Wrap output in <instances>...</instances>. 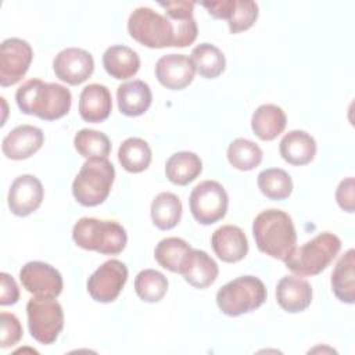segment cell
<instances>
[{"label": "cell", "instance_id": "21", "mask_svg": "<svg viewBox=\"0 0 355 355\" xmlns=\"http://www.w3.org/2000/svg\"><path fill=\"white\" fill-rule=\"evenodd\" d=\"M112 111V98L107 86L90 83L79 96V115L83 121L98 123L105 121Z\"/></svg>", "mask_w": 355, "mask_h": 355}, {"label": "cell", "instance_id": "31", "mask_svg": "<svg viewBox=\"0 0 355 355\" xmlns=\"http://www.w3.org/2000/svg\"><path fill=\"white\" fill-rule=\"evenodd\" d=\"M190 250L191 247L186 240L180 237H166L157 244L154 250V257L164 269L179 273L183 261Z\"/></svg>", "mask_w": 355, "mask_h": 355}, {"label": "cell", "instance_id": "29", "mask_svg": "<svg viewBox=\"0 0 355 355\" xmlns=\"http://www.w3.org/2000/svg\"><path fill=\"white\" fill-rule=\"evenodd\" d=\"M190 60L196 72L205 79L218 78L226 67V58L220 49L211 43H201L191 50Z\"/></svg>", "mask_w": 355, "mask_h": 355}, {"label": "cell", "instance_id": "32", "mask_svg": "<svg viewBox=\"0 0 355 355\" xmlns=\"http://www.w3.org/2000/svg\"><path fill=\"white\" fill-rule=\"evenodd\" d=\"M257 183L261 193L275 201L288 198L293 191L291 176L280 168L263 169L258 175Z\"/></svg>", "mask_w": 355, "mask_h": 355}, {"label": "cell", "instance_id": "34", "mask_svg": "<svg viewBox=\"0 0 355 355\" xmlns=\"http://www.w3.org/2000/svg\"><path fill=\"white\" fill-rule=\"evenodd\" d=\"M262 150L259 146L248 139L239 137L227 147V161L239 171H251L262 161Z\"/></svg>", "mask_w": 355, "mask_h": 355}, {"label": "cell", "instance_id": "9", "mask_svg": "<svg viewBox=\"0 0 355 355\" xmlns=\"http://www.w3.org/2000/svg\"><path fill=\"white\" fill-rule=\"evenodd\" d=\"M189 205L193 218L198 223L212 225L226 215L229 197L220 183L204 180L191 190Z\"/></svg>", "mask_w": 355, "mask_h": 355}, {"label": "cell", "instance_id": "8", "mask_svg": "<svg viewBox=\"0 0 355 355\" xmlns=\"http://www.w3.org/2000/svg\"><path fill=\"white\" fill-rule=\"evenodd\" d=\"M31 336L40 344H53L64 327V311L55 298L33 297L26 304Z\"/></svg>", "mask_w": 355, "mask_h": 355}, {"label": "cell", "instance_id": "33", "mask_svg": "<svg viewBox=\"0 0 355 355\" xmlns=\"http://www.w3.org/2000/svg\"><path fill=\"white\" fill-rule=\"evenodd\" d=\"M135 291L144 302H158L168 291V279L155 269H144L135 277Z\"/></svg>", "mask_w": 355, "mask_h": 355}, {"label": "cell", "instance_id": "22", "mask_svg": "<svg viewBox=\"0 0 355 355\" xmlns=\"http://www.w3.org/2000/svg\"><path fill=\"white\" fill-rule=\"evenodd\" d=\"M116 100L118 108L123 115L139 116L150 108L153 93L146 82L135 79L118 86Z\"/></svg>", "mask_w": 355, "mask_h": 355}, {"label": "cell", "instance_id": "39", "mask_svg": "<svg viewBox=\"0 0 355 355\" xmlns=\"http://www.w3.org/2000/svg\"><path fill=\"white\" fill-rule=\"evenodd\" d=\"M19 300V290L8 273H0V305H12Z\"/></svg>", "mask_w": 355, "mask_h": 355}, {"label": "cell", "instance_id": "37", "mask_svg": "<svg viewBox=\"0 0 355 355\" xmlns=\"http://www.w3.org/2000/svg\"><path fill=\"white\" fill-rule=\"evenodd\" d=\"M0 326H1V334H0V347L8 348L19 343L22 337V326L19 319L14 313L1 312L0 313Z\"/></svg>", "mask_w": 355, "mask_h": 355}, {"label": "cell", "instance_id": "2", "mask_svg": "<svg viewBox=\"0 0 355 355\" xmlns=\"http://www.w3.org/2000/svg\"><path fill=\"white\" fill-rule=\"evenodd\" d=\"M252 236L258 250L275 259L284 261L297 244L291 216L282 209H265L252 222Z\"/></svg>", "mask_w": 355, "mask_h": 355}, {"label": "cell", "instance_id": "3", "mask_svg": "<svg viewBox=\"0 0 355 355\" xmlns=\"http://www.w3.org/2000/svg\"><path fill=\"white\" fill-rule=\"evenodd\" d=\"M72 239L78 247L104 255H118L128 243L126 230L121 223L97 218H80L73 225Z\"/></svg>", "mask_w": 355, "mask_h": 355}, {"label": "cell", "instance_id": "38", "mask_svg": "<svg viewBox=\"0 0 355 355\" xmlns=\"http://www.w3.org/2000/svg\"><path fill=\"white\" fill-rule=\"evenodd\" d=\"M336 200L341 209L347 212L355 211V194H354V178H347L340 182L336 190Z\"/></svg>", "mask_w": 355, "mask_h": 355}, {"label": "cell", "instance_id": "6", "mask_svg": "<svg viewBox=\"0 0 355 355\" xmlns=\"http://www.w3.org/2000/svg\"><path fill=\"white\" fill-rule=\"evenodd\" d=\"M266 287L263 282L255 276H240L216 293V304L222 313L227 316H240L255 311L266 301Z\"/></svg>", "mask_w": 355, "mask_h": 355}, {"label": "cell", "instance_id": "25", "mask_svg": "<svg viewBox=\"0 0 355 355\" xmlns=\"http://www.w3.org/2000/svg\"><path fill=\"white\" fill-rule=\"evenodd\" d=\"M286 125V112L276 104H262L251 116V129L254 135L263 141L275 140L283 133Z\"/></svg>", "mask_w": 355, "mask_h": 355}, {"label": "cell", "instance_id": "5", "mask_svg": "<svg viewBox=\"0 0 355 355\" xmlns=\"http://www.w3.org/2000/svg\"><path fill=\"white\" fill-rule=\"evenodd\" d=\"M115 168L107 158H87L72 182V194L83 207L103 204L112 187Z\"/></svg>", "mask_w": 355, "mask_h": 355}, {"label": "cell", "instance_id": "23", "mask_svg": "<svg viewBox=\"0 0 355 355\" xmlns=\"http://www.w3.org/2000/svg\"><path fill=\"white\" fill-rule=\"evenodd\" d=\"M282 158L291 165H306L316 155V141L305 130H290L280 140Z\"/></svg>", "mask_w": 355, "mask_h": 355}, {"label": "cell", "instance_id": "26", "mask_svg": "<svg viewBox=\"0 0 355 355\" xmlns=\"http://www.w3.org/2000/svg\"><path fill=\"white\" fill-rule=\"evenodd\" d=\"M331 290L345 304L355 301V251L349 248L337 261L331 273Z\"/></svg>", "mask_w": 355, "mask_h": 355}, {"label": "cell", "instance_id": "19", "mask_svg": "<svg viewBox=\"0 0 355 355\" xmlns=\"http://www.w3.org/2000/svg\"><path fill=\"white\" fill-rule=\"evenodd\" d=\"M183 279L196 288H207L215 283L219 269L216 262L202 250L191 248L179 272Z\"/></svg>", "mask_w": 355, "mask_h": 355}, {"label": "cell", "instance_id": "1", "mask_svg": "<svg viewBox=\"0 0 355 355\" xmlns=\"http://www.w3.org/2000/svg\"><path fill=\"white\" fill-rule=\"evenodd\" d=\"M15 101L24 114L35 115L43 121H55L69 112L72 94L60 83L29 79L17 89Z\"/></svg>", "mask_w": 355, "mask_h": 355}, {"label": "cell", "instance_id": "20", "mask_svg": "<svg viewBox=\"0 0 355 355\" xmlns=\"http://www.w3.org/2000/svg\"><path fill=\"white\" fill-rule=\"evenodd\" d=\"M276 301L286 312H302L312 302V287L301 276H284L276 286Z\"/></svg>", "mask_w": 355, "mask_h": 355}, {"label": "cell", "instance_id": "18", "mask_svg": "<svg viewBox=\"0 0 355 355\" xmlns=\"http://www.w3.org/2000/svg\"><path fill=\"white\" fill-rule=\"evenodd\" d=\"M211 245L219 259L227 263L241 261L248 252V240L244 232L234 225H223L212 233Z\"/></svg>", "mask_w": 355, "mask_h": 355}, {"label": "cell", "instance_id": "4", "mask_svg": "<svg viewBox=\"0 0 355 355\" xmlns=\"http://www.w3.org/2000/svg\"><path fill=\"white\" fill-rule=\"evenodd\" d=\"M340 248L341 240L330 232H323L304 245L295 247L283 262L297 276H315L331 263Z\"/></svg>", "mask_w": 355, "mask_h": 355}, {"label": "cell", "instance_id": "35", "mask_svg": "<svg viewBox=\"0 0 355 355\" xmlns=\"http://www.w3.org/2000/svg\"><path fill=\"white\" fill-rule=\"evenodd\" d=\"M73 146L85 158H107L111 153L108 136L94 129H80L73 137Z\"/></svg>", "mask_w": 355, "mask_h": 355}, {"label": "cell", "instance_id": "14", "mask_svg": "<svg viewBox=\"0 0 355 355\" xmlns=\"http://www.w3.org/2000/svg\"><path fill=\"white\" fill-rule=\"evenodd\" d=\"M44 197L42 182L33 175H19L8 190V208L17 216H28L35 212Z\"/></svg>", "mask_w": 355, "mask_h": 355}, {"label": "cell", "instance_id": "11", "mask_svg": "<svg viewBox=\"0 0 355 355\" xmlns=\"http://www.w3.org/2000/svg\"><path fill=\"white\" fill-rule=\"evenodd\" d=\"M33 58L31 44L19 37H10L0 46V85L3 87L18 83L29 69Z\"/></svg>", "mask_w": 355, "mask_h": 355}, {"label": "cell", "instance_id": "36", "mask_svg": "<svg viewBox=\"0 0 355 355\" xmlns=\"http://www.w3.org/2000/svg\"><path fill=\"white\" fill-rule=\"evenodd\" d=\"M259 14L258 4L252 0H234L233 11L227 19L230 33H240L250 29Z\"/></svg>", "mask_w": 355, "mask_h": 355}, {"label": "cell", "instance_id": "40", "mask_svg": "<svg viewBox=\"0 0 355 355\" xmlns=\"http://www.w3.org/2000/svg\"><path fill=\"white\" fill-rule=\"evenodd\" d=\"M204 8L209 12L216 19H229L233 7H234V0H219V1H204L201 3Z\"/></svg>", "mask_w": 355, "mask_h": 355}, {"label": "cell", "instance_id": "24", "mask_svg": "<svg viewBox=\"0 0 355 355\" xmlns=\"http://www.w3.org/2000/svg\"><path fill=\"white\" fill-rule=\"evenodd\" d=\"M103 67L114 79L125 80L137 73L140 68V57L133 49L115 44L104 51Z\"/></svg>", "mask_w": 355, "mask_h": 355}, {"label": "cell", "instance_id": "17", "mask_svg": "<svg viewBox=\"0 0 355 355\" xmlns=\"http://www.w3.org/2000/svg\"><path fill=\"white\" fill-rule=\"evenodd\" d=\"M165 15L171 19L175 32V47L190 46L198 33L197 22L193 17V1H166L159 3Z\"/></svg>", "mask_w": 355, "mask_h": 355}, {"label": "cell", "instance_id": "28", "mask_svg": "<svg viewBox=\"0 0 355 355\" xmlns=\"http://www.w3.org/2000/svg\"><path fill=\"white\" fill-rule=\"evenodd\" d=\"M182 211L183 207L179 197L169 191H162L157 194L150 208L151 220L154 226L159 230L173 229L182 218Z\"/></svg>", "mask_w": 355, "mask_h": 355}, {"label": "cell", "instance_id": "15", "mask_svg": "<svg viewBox=\"0 0 355 355\" xmlns=\"http://www.w3.org/2000/svg\"><path fill=\"white\" fill-rule=\"evenodd\" d=\"M196 68L190 57L184 54L162 55L155 64V78L158 82L171 90H182L194 79Z\"/></svg>", "mask_w": 355, "mask_h": 355}, {"label": "cell", "instance_id": "30", "mask_svg": "<svg viewBox=\"0 0 355 355\" xmlns=\"http://www.w3.org/2000/svg\"><path fill=\"white\" fill-rule=\"evenodd\" d=\"M118 161L130 173L146 171L151 162V148L140 137H129L122 141L118 150Z\"/></svg>", "mask_w": 355, "mask_h": 355}, {"label": "cell", "instance_id": "7", "mask_svg": "<svg viewBox=\"0 0 355 355\" xmlns=\"http://www.w3.org/2000/svg\"><path fill=\"white\" fill-rule=\"evenodd\" d=\"M128 32L137 43L150 49L175 47L171 19L150 7H137L128 19Z\"/></svg>", "mask_w": 355, "mask_h": 355}, {"label": "cell", "instance_id": "16", "mask_svg": "<svg viewBox=\"0 0 355 355\" xmlns=\"http://www.w3.org/2000/svg\"><path fill=\"white\" fill-rule=\"evenodd\" d=\"M44 141L42 129L32 125H19L6 135L1 143L3 154L14 161L32 157L40 150Z\"/></svg>", "mask_w": 355, "mask_h": 355}, {"label": "cell", "instance_id": "27", "mask_svg": "<svg viewBox=\"0 0 355 355\" xmlns=\"http://www.w3.org/2000/svg\"><path fill=\"white\" fill-rule=\"evenodd\" d=\"M202 172V161L196 153L179 151L172 154L165 164L168 180L178 186H186L196 180Z\"/></svg>", "mask_w": 355, "mask_h": 355}, {"label": "cell", "instance_id": "10", "mask_svg": "<svg viewBox=\"0 0 355 355\" xmlns=\"http://www.w3.org/2000/svg\"><path fill=\"white\" fill-rule=\"evenodd\" d=\"M128 280V268L119 259H108L87 279L86 287L97 302H112L121 294Z\"/></svg>", "mask_w": 355, "mask_h": 355}, {"label": "cell", "instance_id": "12", "mask_svg": "<svg viewBox=\"0 0 355 355\" xmlns=\"http://www.w3.org/2000/svg\"><path fill=\"white\" fill-rule=\"evenodd\" d=\"M22 287L35 297L57 298L62 291V276L51 265L40 261L25 263L19 270Z\"/></svg>", "mask_w": 355, "mask_h": 355}, {"label": "cell", "instance_id": "13", "mask_svg": "<svg viewBox=\"0 0 355 355\" xmlns=\"http://www.w3.org/2000/svg\"><path fill=\"white\" fill-rule=\"evenodd\" d=\"M53 69L60 80L76 86L92 76L94 60L92 54L83 49L68 47L54 57Z\"/></svg>", "mask_w": 355, "mask_h": 355}]
</instances>
